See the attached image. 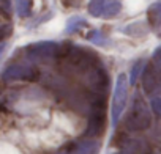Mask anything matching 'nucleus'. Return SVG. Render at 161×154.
<instances>
[{"label":"nucleus","instance_id":"7ed1b4c3","mask_svg":"<svg viewBox=\"0 0 161 154\" xmlns=\"http://www.w3.org/2000/svg\"><path fill=\"white\" fill-rule=\"evenodd\" d=\"M3 47L5 46H0V55H2V52H3Z\"/></svg>","mask_w":161,"mask_h":154},{"label":"nucleus","instance_id":"f03ea898","mask_svg":"<svg viewBox=\"0 0 161 154\" xmlns=\"http://www.w3.org/2000/svg\"><path fill=\"white\" fill-rule=\"evenodd\" d=\"M11 33V27L10 25H0V39L7 38Z\"/></svg>","mask_w":161,"mask_h":154},{"label":"nucleus","instance_id":"f257e3e1","mask_svg":"<svg viewBox=\"0 0 161 154\" xmlns=\"http://www.w3.org/2000/svg\"><path fill=\"white\" fill-rule=\"evenodd\" d=\"M125 80L120 77V82H119V87H117V90H115V95H114V102H112V121H114V124L117 123V120H119V115H120V112L123 110V105H125V84H123Z\"/></svg>","mask_w":161,"mask_h":154}]
</instances>
